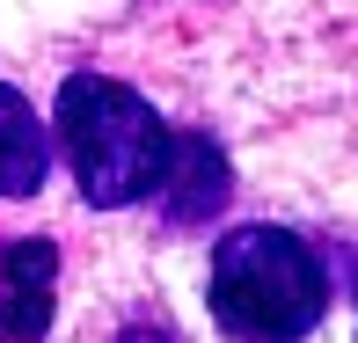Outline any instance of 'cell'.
Listing matches in <instances>:
<instances>
[{
	"label": "cell",
	"instance_id": "6da1fadb",
	"mask_svg": "<svg viewBox=\"0 0 358 343\" xmlns=\"http://www.w3.org/2000/svg\"><path fill=\"white\" fill-rule=\"evenodd\" d=\"M205 300L234 343H300L329 314V270L285 226H234L213 249Z\"/></svg>",
	"mask_w": 358,
	"mask_h": 343
},
{
	"label": "cell",
	"instance_id": "7a4b0ae2",
	"mask_svg": "<svg viewBox=\"0 0 358 343\" xmlns=\"http://www.w3.org/2000/svg\"><path fill=\"white\" fill-rule=\"evenodd\" d=\"M169 139L176 132L154 117V103L110 73H73L59 88V146L73 161L80 198L103 212L154 198L161 168H169Z\"/></svg>",
	"mask_w": 358,
	"mask_h": 343
},
{
	"label": "cell",
	"instance_id": "3957f363",
	"mask_svg": "<svg viewBox=\"0 0 358 343\" xmlns=\"http://www.w3.org/2000/svg\"><path fill=\"white\" fill-rule=\"evenodd\" d=\"M52 277H59L52 241H15L0 256V343H37L52 329Z\"/></svg>",
	"mask_w": 358,
	"mask_h": 343
},
{
	"label": "cell",
	"instance_id": "277c9868",
	"mask_svg": "<svg viewBox=\"0 0 358 343\" xmlns=\"http://www.w3.org/2000/svg\"><path fill=\"white\" fill-rule=\"evenodd\" d=\"M154 190L169 198V219L176 226L205 219V212L227 205V154H220L213 139H198V132H176L169 139V168H161Z\"/></svg>",
	"mask_w": 358,
	"mask_h": 343
},
{
	"label": "cell",
	"instance_id": "5b68a950",
	"mask_svg": "<svg viewBox=\"0 0 358 343\" xmlns=\"http://www.w3.org/2000/svg\"><path fill=\"white\" fill-rule=\"evenodd\" d=\"M52 175V139H44L37 110L0 80V198H37Z\"/></svg>",
	"mask_w": 358,
	"mask_h": 343
},
{
	"label": "cell",
	"instance_id": "8992f818",
	"mask_svg": "<svg viewBox=\"0 0 358 343\" xmlns=\"http://www.w3.org/2000/svg\"><path fill=\"white\" fill-rule=\"evenodd\" d=\"M117 343H169V336H154V329H124Z\"/></svg>",
	"mask_w": 358,
	"mask_h": 343
}]
</instances>
